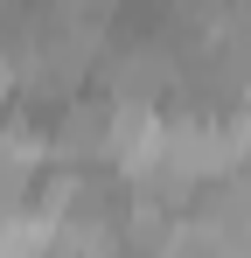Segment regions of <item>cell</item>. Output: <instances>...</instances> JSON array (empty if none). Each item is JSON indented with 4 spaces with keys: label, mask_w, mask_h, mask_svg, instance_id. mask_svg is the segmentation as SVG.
<instances>
[{
    "label": "cell",
    "mask_w": 251,
    "mask_h": 258,
    "mask_svg": "<svg viewBox=\"0 0 251 258\" xmlns=\"http://www.w3.org/2000/svg\"><path fill=\"white\" fill-rule=\"evenodd\" d=\"M105 98H119V105H161L181 91V56L161 42V35H140V42H119L105 49Z\"/></svg>",
    "instance_id": "1"
},
{
    "label": "cell",
    "mask_w": 251,
    "mask_h": 258,
    "mask_svg": "<svg viewBox=\"0 0 251 258\" xmlns=\"http://www.w3.org/2000/svg\"><path fill=\"white\" fill-rule=\"evenodd\" d=\"M105 147H112V98H63V119L49 133V154L56 161H105Z\"/></svg>",
    "instance_id": "2"
},
{
    "label": "cell",
    "mask_w": 251,
    "mask_h": 258,
    "mask_svg": "<svg viewBox=\"0 0 251 258\" xmlns=\"http://www.w3.org/2000/svg\"><path fill=\"white\" fill-rule=\"evenodd\" d=\"M230 244V251H251V168H230V174H216L209 181V196H203V210H196Z\"/></svg>",
    "instance_id": "3"
},
{
    "label": "cell",
    "mask_w": 251,
    "mask_h": 258,
    "mask_svg": "<svg viewBox=\"0 0 251 258\" xmlns=\"http://www.w3.org/2000/svg\"><path fill=\"white\" fill-rule=\"evenodd\" d=\"M42 161H49V140L42 133H0V210H21L35 196Z\"/></svg>",
    "instance_id": "4"
},
{
    "label": "cell",
    "mask_w": 251,
    "mask_h": 258,
    "mask_svg": "<svg viewBox=\"0 0 251 258\" xmlns=\"http://www.w3.org/2000/svg\"><path fill=\"white\" fill-rule=\"evenodd\" d=\"M0 98H14V56H0Z\"/></svg>",
    "instance_id": "5"
}]
</instances>
